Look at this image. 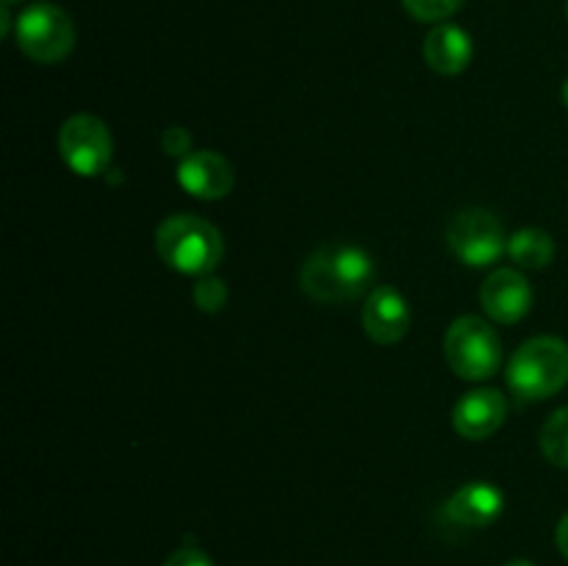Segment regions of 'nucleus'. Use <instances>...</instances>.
<instances>
[{
	"instance_id": "nucleus-1",
	"label": "nucleus",
	"mask_w": 568,
	"mask_h": 566,
	"mask_svg": "<svg viewBox=\"0 0 568 566\" xmlns=\"http://www.w3.org/2000/svg\"><path fill=\"white\" fill-rule=\"evenodd\" d=\"M375 259L358 244L336 242L314 250L300 272V286L316 303H347L375 283Z\"/></svg>"
},
{
	"instance_id": "nucleus-2",
	"label": "nucleus",
	"mask_w": 568,
	"mask_h": 566,
	"mask_svg": "<svg viewBox=\"0 0 568 566\" xmlns=\"http://www.w3.org/2000/svg\"><path fill=\"white\" fill-rule=\"evenodd\" d=\"M155 253L170 270L203 277L220 266L225 242L211 222L194 214H172L155 231Z\"/></svg>"
},
{
	"instance_id": "nucleus-3",
	"label": "nucleus",
	"mask_w": 568,
	"mask_h": 566,
	"mask_svg": "<svg viewBox=\"0 0 568 566\" xmlns=\"http://www.w3.org/2000/svg\"><path fill=\"white\" fill-rule=\"evenodd\" d=\"M505 381L521 400H549L568 383V344L558 336L527 338L510 355Z\"/></svg>"
},
{
	"instance_id": "nucleus-4",
	"label": "nucleus",
	"mask_w": 568,
	"mask_h": 566,
	"mask_svg": "<svg viewBox=\"0 0 568 566\" xmlns=\"http://www.w3.org/2000/svg\"><path fill=\"white\" fill-rule=\"evenodd\" d=\"M444 358L464 381H486L503 366V338L480 316H458L444 333Z\"/></svg>"
},
{
	"instance_id": "nucleus-5",
	"label": "nucleus",
	"mask_w": 568,
	"mask_h": 566,
	"mask_svg": "<svg viewBox=\"0 0 568 566\" xmlns=\"http://www.w3.org/2000/svg\"><path fill=\"white\" fill-rule=\"evenodd\" d=\"M17 48L37 64H59L75 48L70 14L53 3H33L17 17Z\"/></svg>"
},
{
	"instance_id": "nucleus-6",
	"label": "nucleus",
	"mask_w": 568,
	"mask_h": 566,
	"mask_svg": "<svg viewBox=\"0 0 568 566\" xmlns=\"http://www.w3.org/2000/svg\"><path fill=\"white\" fill-rule=\"evenodd\" d=\"M449 250L466 266H491L508 253V236L497 214L488 209H464L447 222Z\"/></svg>"
},
{
	"instance_id": "nucleus-7",
	"label": "nucleus",
	"mask_w": 568,
	"mask_h": 566,
	"mask_svg": "<svg viewBox=\"0 0 568 566\" xmlns=\"http://www.w3.org/2000/svg\"><path fill=\"white\" fill-rule=\"evenodd\" d=\"M59 155L75 175L94 178L109 170L114 139L100 117L72 114L59 131Z\"/></svg>"
},
{
	"instance_id": "nucleus-8",
	"label": "nucleus",
	"mask_w": 568,
	"mask_h": 566,
	"mask_svg": "<svg viewBox=\"0 0 568 566\" xmlns=\"http://www.w3.org/2000/svg\"><path fill=\"white\" fill-rule=\"evenodd\" d=\"M361 320H364V331L372 342L383 344V347H392V344L403 342L408 336L414 314H410L408 300L397 289L377 286L366 297L364 316Z\"/></svg>"
},
{
	"instance_id": "nucleus-9",
	"label": "nucleus",
	"mask_w": 568,
	"mask_h": 566,
	"mask_svg": "<svg viewBox=\"0 0 568 566\" xmlns=\"http://www.w3.org/2000/svg\"><path fill=\"white\" fill-rule=\"evenodd\" d=\"M178 183L197 200H222L236 183L231 161L214 150H194L178 164Z\"/></svg>"
},
{
	"instance_id": "nucleus-10",
	"label": "nucleus",
	"mask_w": 568,
	"mask_h": 566,
	"mask_svg": "<svg viewBox=\"0 0 568 566\" xmlns=\"http://www.w3.org/2000/svg\"><path fill=\"white\" fill-rule=\"evenodd\" d=\"M480 305L488 320L514 325L525 320L532 305V289L519 270H497L480 289Z\"/></svg>"
},
{
	"instance_id": "nucleus-11",
	"label": "nucleus",
	"mask_w": 568,
	"mask_h": 566,
	"mask_svg": "<svg viewBox=\"0 0 568 566\" xmlns=\"http://www.w3.org/2000/svg\"><path fill=\"white\" fill-rule=\"evenodd\" d=\"M505 416H508V400L499 388H475L458 400L453 411V425L458 436L483 442L503 427Z\"/></svg>"
},
{
	"instance_id": "nucleus-12",
	"label": "nucleus",
	"mask_w": 568,
	"mask_h": 566,
	"mask_svg": "<svg viewBox=\"0 0 568 566\" xmlns=\"http://www.w3.org/2000/svg\"><path fill=\"white\" fill-rule=\"evenodd\" d=\"M505 511V494L494 483L471 481L444 505V516L460 527H488Z\"/></svg>"
},
{
	"instance_id": "nucleus-13",
	"label": "nucleus",
	"mask_w": 568,
	"mask_h": 566,
	"mask_svg": "<svg viewBox=\"0 0 568 566\" xmlns=\"http://www.w3.org/2000/svg\"><path fill=\"white\" fill-rule=\"evenodd\" d=\"M471 53V37L460 26L453 22H438L422 44V55H425L427 67L438 75H460L469 67Z\"/></svg>"
},
{
	"instance_id": "nucleus-14",
	"label": "nucleus",
	"mask_w": 568,
	"mask_h": 566,
	"mask_svg": "<svg viewBox=\"0 0 568 566\" xmlns=\"http://www.w3.org/2000/svg\"><path fill=\"white\" fill-rule=\"evenodd\" d=\"M508 255L521 270H544L555 259V239L541 228H521L508 239Z\"/></svg>"
},
{
	"instance_id": "nucleus-15",
	"label": "nucleus",
	"mask_w": 568,
	"mask_h": 566,
	"mask_svg": "<svg viewBox=\"0 0 568 566\" xmlns=\"http://www.w3.org/2000/svg\"><path fill=\"white\" fill-rule=\"evenodd\" d=\"M541 453L549 464L568 469V405L555 411L541 427Z\"/></svg>"
},
{
	"instance_id": "nucleus-16",
	"label": "nucleus",
	"mask_w": 568,
	"mask_h": 566,
	"mask_svg": "<svg viewBox=\"0 0 568 566\" xmlns=\"http://www.w3.org/2000/svg\"><path fill=\"white\" fill-rule=\"evenodd\" d=\"M464 3L466 0H403L405 11L419 22H444Z\"/></svg>"
},
{
	"instance_id": "nucleus-17",
	"label": "nucleus",
	"mask_w": 568,
	"mask_h": 566,
	"mask_svg": "<svg viewBox=\"0 0 568 566\" xmlns=\"http://www.w3.org/2000/svg\"><path fill=\"white\" fill-rule=\"evenodd\" d=\"M194 305L200 311H209V314H216V311L225 309L227 303V286L220 281V277H200L192 289Z\"/></svg>"
},
{
	"instance_id": "nucleus-18",
	"label": "nucleus",
	"mask_w": 568,
	"mask_h": 566,
	"mask_svg": "<svg viewBox=\"0 0 568 566\" xmlns=\"http://www.w3.org/2000/svg\"><path fill=\"white\" fill-rule=\"evenodd\" d=\"M161 148L170 155H178V159H186L189 150H192V133L181 125L166 128L164 137H161Z\"/></svg>"
},
{
	"instance_id": "nucleus-19",
	"label": "nucleus",
	"mask_w": 568,
	"mask_h": 566,
	"mask_svg": "<svg viewBox=\"0 0 568 566\" xmlns=\"http://www.w3.org/2000/svg\"><path fill=\"white\" fill-rule=\"evenodd\" d=\"M164 566H214L200 547H181L164 560Z\"/></svg>"
},
{
	"instance_id": "nucleus-20",
	"label": "nucleus",
	"mask_w": 568,
	"mask_h": 566,
	"mask_svg": "<svg viewBox=\"0 0 568 566\" xmlns=\"http://www.w3.org/2000/svg\"><path fill=\"white\" fill-rule=\"evenodd\" d=\"M555 544H558L560 555L568 560V514L558 522V527H555Z\"/></svg>"
},
{
	"instance_id": "nucleus-21",
	"label": "nucleus",
	"mask_w": 568,
	"mask_h": 566,
	"mask_svg": "<svg viewBox=\"0 0 568 566\" xmlns=\"http://www.w3.org/2000/svg\"><path fill=\"white\" fill-rule=\"evenodd\" d=\"M505 566H536V564H530V560H525V558H516V560H508Z\"/></svg>"
},
{
	"instance_id": "nucleus-22",
	"label": "nucleus",
	"mask_w": 568,
	"mask_h": 566,
	"mask_svg": "<svg viewBox=\"0 0 568 566\" xmlns=\"http://www.w3.org/2000/svg\"><path fill=\"white\" fill-rule=\"evenodd\" d=\"M564 105L568 109V81L564 83Z\"/></svg>"
},
{
	"instance_id": "nucleus-23",
	"label": "nucleus",
	"mask_w": 568,
	"mask_h": 566,
	"mask_svg": "<svg viewBox=\"0 0 568 566\" xmlns=\"http://www.w3.org/2000/svg\"><path fill=\"white\" fill-rule=\"evenodd\" d=\"M566 14H568V0H566Z\"/></svg>"
}]
</instances>
